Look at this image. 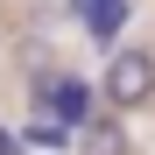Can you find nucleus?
<instances>
[{"instance_id":"f257e3e1","label":"nucleus","mask_w":155,"mask_h":155,"mask_svg":"<svg viewBox=\"0 0 155 155\" xmlns=\"http://www.w3.org/2000/svg\"><path fill=\"white\" fill-rule=\"evenodd\" d=\"M106 99H113V113L148 106V99H155V49H113V64H106Z\"/></svg>"},{"instance_id":"f03ea898","label":"nucleus","mask_w":155,"mask_h":155,"mask_svg":"<svg viewBox=\"0 0 155 155\" xmlns=\"http://www.w3.org/2000/svg\"><path fill=\"white\" fill-rule=\"evenodd\" d=\"M35 106H42V113H57V120H71V127H85V120H92V92L78 85V78L49 71V78H35Z\"/></svg>"},{"instance_id":"7ed1b4c3","label":"nucleus","mask_w":155,"mask_h":155,"mask_svg":"<svg viewBox=\"0 0 155 155\" xmlns=\"http://www.w3.org/2000/svg\"><path fill=\"white\" fill-rule=\"evenodd\" d=\"M78 14H85V35L113 57V42H120V28L134 21V0H71Z\"/></svg>"},{"instance_id":"20e7f679","label":"nucleus","mask_w":155,"mask_h":155,"mask_svg":"<svg viewBox=\"0 0 155 155\" xmlns=\"http://www.w3.org/2000/svg\"><path fill=\"white\" fill-rule=\"evenodd\" d=\"M78 155H127V127H120V113L85 120V134H78Z\"/></svg>"},{"instance_id":"39448f33","label":"nucleus","mask_w":155,"mask_h":155,"mask_svg":"<svg viewBox=\"0 0 155 155\" xmlns=\"http://www.w3.org/2000/svg\"><path fill=\"white\" fill-rule=\"evenodd\" d=\"M21 134H28V148H78V134H85V127H71V120H57V113H35L28 127H21Z\"/></svg>"},{"instance_id":"423d86ee","label":"nucleus","mask_w":155,"mask_h":155,"mask_svg":"<svg viewBox=\"0 0 155 155\" xmlns=\"http://www.w3.org/2000/svg\"><path fill=\"white\" fill-rule=\"evenodd\" d=\"M0 155H21V141H14V134H0Z\"/></svg>"}]
</instances>
